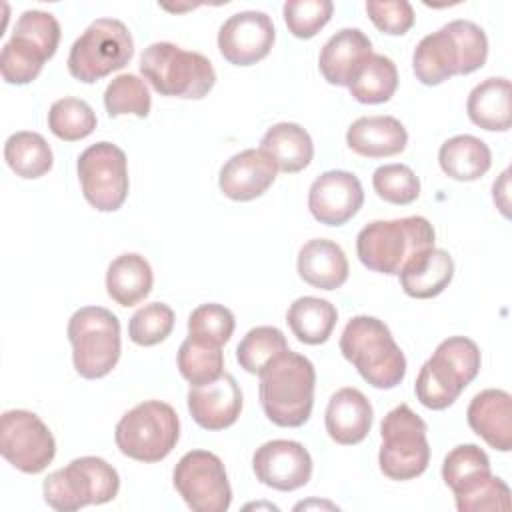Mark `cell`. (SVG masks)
<instances>
[{
    "label": "cell",
    "instance_id": "cell-44",
    "mask_svg": "<svg viewBox=\"0 0 512 512\" xmlns=\"http://www.w3.org/2000/svg\"><path fill=\"white\" fill-rule=\"evenodd\" d=\"M12 34L34 42L48 56V60L56 54V48L60 44V24L54 14L44 10L22 12L16 20Z\"/></svg>",
    "mask_w": 512,
    "mask_h": 512
},
{
    "label": "cell",
    "instance_id": "cell-47",
    "mask_svg": "<svg viewBox=\"0 0 512 512\" xmlns=\"http://www.w3.org/2000/svg\"><path fill=\"white\" fill-rule=\"evenodd\" d=\"M508 176L510 172L504 170L492 186V198L504 216H508Z\"/></svg>",
    "mask_w": 512,
    "mask_h": 512
},
{
    "label": "cell",
    "instance_id": "cell-25",
    "mask_svg": "<svg viewBox=\"0 0 512 512\" xmlns=\"http://www.w3.org/2000/svg\"><path fill=\"white\" fill-rule=\"evenodd\" d=\"M398 276L408 296L418 300L434 298L452 282L454 260L442 248H428L410 258Z\"/></svg>",
    "mask_w": 512,
    "mask_h": 512
},
{
    "label": "cell",
    "instance_id": "cell-43",
    "mask_svg": "<svg viewBox=\"0 0 512 512\" xmlns=\"http://www.w3.org/2000/svg\"><path fill=\"white\" fill-rule=\"evenodd\" d=\"M284 22L296 38L316 36L332 18L334 4L330 0H288L282 6Z\"/></svg>",
    "mask_w": 512,
    "mask_h": 512
},
{
    "label": "cell",
    "instance_id": "cell-24",
    "mask_svg": "<svg viewBox=\"0 0 512 512\" xmlns=\"http://www.w3.org/2000/svg\"><path fill=\"white\" fill-rule=\"evenodd\" d=\"M300 278L320 290H336L348 280V258L344 250L326 238L308 240L298 252Z\"/></svg>",
    "mask_w": 512,
    "mask_h": 512
},
{
    "label": "cell",
    "instance_id": "cell-38",
    "mask_svg": "<svg viewBox=\"0 0 512 512\" xmlns=\"http://www.w3.org/2000/svg\"><path fill=\"white\" fill-rule=\"evenodd\" d=\"M104 106L110 118H118L122 114H134L138 118H146L150 114V92L142 78L136 74H120L112 78V82L104 90Z\"/></svg>",
    "mask_w": 512,
    "mask_h": 512
},
{
    "label": "cell",
    "instance_id": "cell-16",
    "mask_svg": "<svg viewBox=\"0 0 512 512\" xmlns=\"http://www.w3.org/2000/svg\"><path fill=\"white\" fill-rule=\"evenodd\" d=\"M364 204V190L348 170H328L320 174L308 190L310 214L326 226H342L358 214Z\"/></svg>",
    "mask_w": 512,
    "mask_h": 512
},
{
    "label": "cell",
    "instance_id": "cell-12",
    "mask_svg": "<svg viewBox=\"0 0 512 512\" xmlns=\"http://www.w3.org/2000/svg\"><path fill=\"white\" fill-rule=\"evenodd\" d=\"M176 492L194 512H226L232 488L222 460L208 450L186 452L172 472Z\"/></svg>",
    "mask_w": 512,
    "mask_h": 512
},
{
    "label": "cell",
    "instance_id": "cell-28",
    "mask_svg": "<svg viewBox=\"0 0 512 512\" xmlns=\"http://www.w3.org/2000/svg\"><path fill=\"white\" fill-rule=\"evenodd\" d=\"M438 162L448 178L474 182L490 170L492 152L484 140L472 134H458L440 146Z\"/></svg>",
    "mask_w": 512,
    "mask_h": 512
},
{
    "label": "cell",
    "instance_id": "cell-14",
    "mask_svg": "<svg viewBox=\"0 0 512 512\" xmlns=\"http://www.w3.org/2000/svg\"><path fill=\"white\" fill-rule=\"evenodd\" d=\"M272 18L260 10L232 14L218 30V50L234 66H252L266 58L274 46Z\"/></svg>",
    "mask_w": 512,
    "mask_h": 512
},
{
    "label": "cell",
    "instance_id": "cell-19",
    "mask_svg": "<svg viewBox=\"0 0 512 512\" xmlns=\"http://www.w3.org/2000/svg\"><path fill=\"white\" fill-rule=\"evenodd\" d=\"M468 426L490 448L512 450V396L506 390L488 388L478 392L466 410Z\"/></svg>",
    "mask_w": 512,
    "mask_h": 512
},
{
    "label": "cell",
    "instance_id": "cell-22",
    "mask_svg": "<svg viewBox=\"0 0 512 512\" xmlns=\"http://www.w3.org/2000/svg\"><path fill=\"white\" fill-rule=\"evenodd\" d=\"M408 132L394 116H362L346 132V144L364 158H388L406 148Z\"/></svg>",
    "mask_w": 512,
    "mask_h": 512
},
{
    "label": "cell",
    "instance_id": "cell-27",
    "mask_svg": "<svg viewBox=\"0 0 512 512\" xmlns=\"http://www.w3.org/2000/svg\"><path fill=\"white\" fill-rule=\"evenodd\" d=\"M466 112L472 124L488 132H506L512 124L510 80L502 76L486 78L468 94Z\"/></svg>",
    "mask_w": 512,
    "mask_h": 512
},
{
    "label": "cell",
    "instance_id": "cell-18",
    "mask_svg": "<svg viewBox=\"0 0 512 512\" xmlns=\"http://www.w3.org/2000/svg\"><path fill=\"white\" fill-rule=\"evenodd\" d=\"M278 166L260 148H246L224 162L218 174L222 194L234 202H248L262 196L276 180Z\"/></svg>",
    "mask_w": 512,
    "mask_h": 512
},
{
    "label": "cell",
    "instance_id": "cell-32",
    "mask_svg": "<svg viewBox=\"0 0 512 512\" xmlns=\"http://www.w3.org/2000/svg\"><path fill=\"white\" fill-rule=\"evenodd\" d=\"M398 88L396 64L384 54H370L362 64L348 90L354 100L362 104L388 102Z\"/></svg>",
    "mask_w": 512,
    "mask_h": 512
},
{
    "label": "cell",
    "instance_id": "cell-2",
    "mask_svg": "<svg viewBox=\"0 0 512 512\" xmlns=\"http://www.w3.org/2000/svg\"><path fill=\"white\" fill-rule=\"evenodd\" d=\"M342 356L374 388L390 390L406 376V356L390 328L374 316H354L340 336Z\"/></svg>",
    "mask_w": 512,
    "mask_h": 512
},
{
    "label": "cell",
    "instance_id": "cell-1",
    "mask_svg": "<svg viewBox=\"0 0 512 512\" xmlns=\"http://www.w3.org/2000/svg\"><path fill=\"white\" fill-rule=\"evenodd\" d=\"M314 386V364L286 350L260 374V404L266 418L282 428L302 426L312 414Z\"/></svg>",
    "mask_w": 512,
    "mask_h": 512
},
{
    "label": "cell",
    "instance_id": "cell-34",
    "mask_svg": "<svg viewBox=\"0 0 512 512\" xmlns=\"http://www.w3.org/2000/svg\"><path fill=\"white\" fill-rule=\"evenodd\" d=\"M178 370L182 378L190 382V386L216 380L224 372L222 346L188 336L178 348Z\"/></svg>",
    "mask_w": 512,
    "mask_h": 512
},
{
    "label": "cell",
    "instance_id": "cell-20",
    "mask_svg": "<svg viewBox=\"0 0 512 512\" xmlns=\"http://www.w3.org/2000/svg\"><path fill=\"white\" fill-rule=\"evenodd\" d=\"M374 422V410L370 400L352 386L340 388L332 394L324 414V426L328 436L342 446L362 442Z\"/></svg>",
    "mask_w": 512,
    "mask_h": 512
},
{
    "label": "cell",
    "instance_id": "cell-8",
    "mask_svg": "<svg viewBox=\"0 0 512 512\" xmlns=\"http://www.w3.org/2000/svg\"><path fill=\"white\" fill-rule=\"evenodd\" d=\"M72 362L82 378L96 380L112 372L120 358V322L102 306H84L68 320Z\"/></svg>",
    "mask_w": 512,
    "mask_h": 512
},
{
    "label": "cell",
    "instance_id": "cell-46",
    "mask_svg": "<svg viewBox=\"0 0 512 512\" xmlns=\"http://www.w3.org/2000/svg\"><path fill=\"white\" fill-rule=\"evenodd\" d=\"M366 12L372 24L390 36H402L414 26V8L406 0L366 2Z\"/></svg>",
    "mask_w": 512,
    "mask_h": 512
},
{
    "label": "cell",
    "instance_id": "cell-3",
    "mask_svg": "<svg viewBox=\"0 0 512 512\" xmlns=\"http://www.w3.org/2000/svg\"><path fill=\"white\" fill-rule=\"evenodd\" d=\"M434 228L424 216L374 220L356 236L358 260L372 272L400 274L416 254L434 248Z\"/></svg>",
    "mask_w": 512,
    "mask_h": 512
},
{
    "label": "cell",
    "instance_id": "cell-39",
    "mask_svg": "<svg viewBox=\"0 0 512 512\" xmlns=\"http://www.w3.org/2000/svg\"><path fill=\"white\" fill-rule=\"evenodd\" d=\"M174 310L164 302L144 304L128 322V336L138 346H156L164 342L174 328Z\"/></svg>",
    "mask_w": 512,
    "mask_h": 512
},
{
    "label": "cell",
    "instance_id": "cell-17",
    "mask_svg": "<svg viewBox=\"0 0 512 512\" xmlns=\"http://www.w3.org/2000/svg\"><path fill=\"white\" fill-rule=\"evenodd\" d=\"M186 400L192 420L204 430H224L242 412V390L228 372H222L208 384L190 386Z\"/></svg>",
    "mask_w": 512,
    "mask_h": 512
},
{
    "label": "cell",
    "instance_id": "cell-9",
    "mask_svg": "<svg viewBox=\"0 0 512 512\" xmlns=\"http://www.w3.org/2000/svg\"><path fill=\"white\" fill-rule=\"evenodd\" d=\"M132 54L134 40L128 26L116 18H98L74 40L66 64L72 78L92 84L124 68Z\"/></svg>",
    "mask_w": 512,
    "mask_h": 512
},
{
    "label": "cell",
    "instance_id": "cell-35",
    "mask_svg": "<svg viewBox=\"0 0 512 512\" xmlns=\"http://www.w3.org/2000/svg\"><path fill=\"white\" fill-rule=\"evenodd\" d=\"M48 56L30 40L12 34L10 40L2 46L0 54V72L8 84H28L38 78Z\"/></svg>",
    "mask_w": 512,
    "mask_h": 512
},
{
    "label": "cell",
    "instance_id": "cell-23",
    "mask_svg": "<svg viewBox=\"0 0 512 512\" xmlns=\"http://www.w3.org/2000/svg\"><path fill=\"white\" fill-rule=\"evenodd\" d=\"M412 70L426 86H438L444 80L462 74L460 48L446 26L418 42L412 54Z\"/></svg>",
    "mask_w": 512,
    "mask_h": 512
},
{
    "label": "cell",
    "instance_id": "cell-40",
    "mask_svg": "<svg viewBox=\"0 0 512 512\" xmlns=\"http://www.w3.org/2000/svg\"><path fill=\"white\" fill-rule=\"evenodd\" d=\"M374 192L390 204L406 206L420 196V180L406 164H384L372 174Z\"/></svg>",
    "mask_w": 512,
    "mask_h": 512
},
{
    "label": "cell",
    "instance_id": "cell-7",
    "mask_svg": "<svg viewBox=\"0 0 512 512\" xmlns=\"http://www.w3.org/2000/svg\"><path fill=\"white\" fill-rule=\"evenodd\" d=\"M180 438L176 410L162 400H144L128 410L116 424L118 450L138 462H160Z\"/></svg>",
    "mask_w": 512,
    "mask_h": 512
},
{
    "label": "cell",
    "instance_id": "cell-4",
    "mask_svg": "<svg viewBox=\"0 0 512 512\" xmlns=\"http://www.w3.org/2000/svg\"><path fill=\"white\" fill-rule=\"evenodd\" d=\"M480 362V348L474 340L466 336L442 340L418 372L414 384L416 398L430 410L452 406L460 392L478 376Z\"/></svg>",
    "mask_w": 512,
    "mask_h": 512
},
{
    "label": "cell",
    "instance_id": "cell-13",
    "mask_svg": "<svg viewBox=\"0 0 512 512\" xmlns=\"http://www.w3.org/2000/svg\"><path fill=\"white\" fill-rule=\"evenodd\" d=\"M0 452L24 474H40L56 454L50 428L30 410H6L0 418Z\"/></svg>",
    "mask_w": 512,
    "mask_h": 512
},
{
    "label": "cell",
    "instance_id": "cell-11",
    "mask_svg": "<svg viewBox=\"0 0 512 512\" xmlns=\"http://www.w3.org/2000/svg\"><path fill=\"white\" fill-rule=\"evenodd\" d=\"M82 194L100 212L118 210L128 196V160L112 142L88 146L76 162Z\"/></svg>",
    "mask_w": 512,
    "mask_h": 512
},
{
    "label": "cell",
    "instance_id": "cell-10",
    "mask_svg": "<svg viewBox=\"0 0 512 512\" xmlns=\"http://www.w3.org/2000/svg\"><path fill=\"white\" fill-rule=\"evenodd\" d=\"M426 432V422L408 404L392 408L380 424L378 464L382 474L400 482L420 476L430 462Z\"/></svg>",
    "mask_w": 512,
    "mask_h": 512
},
{
    "label": "cell",
    "instance_id": "cell-42",
    "mask_svg": "<svg viewBox=\"0 0 512 512\" xmlns=\"http://www.w3.org/2000/svg\"><path fill=\"white\" fill-rule=\"evenodd\" d=\"M234 326V314L216 302L202 304L188 316V336L216 346H222L230 340Z\"/></svg>",
    "mask_w": 512,
    "mask_h": 512
},
{
    "label": "cell",
    "instance_id": "cell-33",
    "mask_svg": "<svg viewBox=\"0 0 512 512\" xmlns=\"http://www.w3.org/2000/svg\"><path fill=\"white\" fill-rule=\"evenodd\" d=\"M288 348L286 336L276 326H256L236 346V360L248 374H262Z\"/></svg>",
    "mask_w": 512,
    "mask_h": 512
},
{
    "label": "cell",
    "instance_id": "cell-21",
    "mask_svg": "<svg viewBox=\"0 0 512 512\" xmlns=\"http://www.w3.org/2000/svg\"><path fill=\"white\" fill-rule=\"evenodd\" d=\"M370 54L372 42L360 28H342L322 46L318 68L328 84L350 86Z\"/></svg>",
    "mask_w": 512,
    "mask_h": 512
},
{
    "label": "cell",
    "instance_id": "cell-5",
    "mask_svg": "<svg viewBox=\"0 0 512 512\" xmlns=\"http://www.w3.org/2000/svg\"><path fill=\"white\" fill-rule=\"evenodd\" d=\"M140 72L162 96L200 100L216 84L214 66L204 54L172 42H154L144 48Z\"/></svg>",
    "mask_w": 512,
    "mask_h": 512
},
{
    "label": "cell",
    "instance_id": "cell-26",
    "mask_svg": "<svg viewBox=\"0 0 512 512\" xmlns=\"http://www.w3.org/2000/svg\"><path fill=\"white\" fill-rule=\"evenodd\" d=\"M260 150L286 174L304 170L314 158L312 138L296 122H278L270 126L260 140Z\"/></svg>",
    "mask_w": 512,
    "mask_h": 512
},
{
    "label": "cell",
    "instance_id": "cell-45",
    "mask_svg": "<svg viewBox=\"0 0 512 512\" xmlns=\"http://www.w3.org/2000/svg\"><path fill=\"white\" fill-rule=\"evenodd\" d=\"M446 28L452 32V36L460 48L462 74H472L478 68H482L488 58L486 32L470 20H452L446 24Z\"/></svg>",
    "mask_w": 512,
    "mask_h": 512
},
{
    "label": "cell",
    "instance_id": "cell-41",
    "mask_svg": "<svg viewBox=\"0 0 512 512\" xmlns=\"http://www.w3.org/2000/svg\"><path fill=\"white\" fill-rule=\"evenodd\" d=\"M454 498H456V508L460 512H486V510L508 512L510 510V488L502 478L494 474H488L476 480L468 488L456 492Z\"/></svg>",
    "mask_w": 512,
    "mask_h": 512
},
{
    "label": "cell",
    "instance_id": "cell-15",
    "mask_svg": "<svg viewBox=\"0 0 512 512\" xmlns=\"http://www.w3.org/2000/svg\"><path fill=\"white\" fill-rule=\"evenodd\" d=\"M252 470L264 486L290 492L306 486L312 478V456L296 440H270L256 448Z\"/></svg>",
    "mask_w": 512,
    "mask_h": 512
},
{
    "label": "cell",
    "instance_id": "cell-36",
    "mask_svg": "<svg viewBox=\"0 0 512 512\" xmlns=\"http://www.w3.org/2000/svg\"><path fill=\"white\" fill-rule=\"evenodd\" d=\"M48 128L56 138L76 142L94 132L96 114L86 100L64 96L50 106Z\"/></svg>",
    "mask_w": 512,
    "mask_h": 512
},
{
    "label": "cell",
    "instance_id": "cell-31",
    "mask_svg": "<svg viewBox=\"0 0 512 512\" xmlns=\"http://www.w3.org/2000/svg\"><path fill=\"white\" fill-rule=\"evenodd\" d=\"M4 160L16 176L26 180L44 176L54 164L50 144L42 134L30 130H20L8 136L4 144Z\"/></svg>",
    "mask_w": 512,
    "mask_h": 512
},
{
    "label": "cell",
    "instance_id": "cell-37",
    "mask_svg": "<svg viewBox=\"0 0 512 512\" xmlns=\"http://www.w3.org/2000/svg\"><path fill=\"white\" fill-rule=\"evenodd\" d=\"M488 474H492L490 460L476 444H460L452 448L442 464V478L454 494Z\"/></svg>",
    "mask_w": 512,
    "mask_h": 512
},
{
    "label": "cell",
    "instance_id": "cell-6",
    "mask_svg": "<svg viewBox=\"0 0 512 512\" xmlns=\"http://www.w3.org/2000/svg\"><path fill=\"white\" fill-rule=\"evenodd\" d=\"M120 476L112 464L98 456L74 458L54 470L42 484L44 502L60 512H74L88 504H106L116 498Z\"/></svg>",
    "mask_w": 512,
    "mask_h": 512
},
{
    "label": "cell",
    "instance_id": "cell-30",
    "mask_svg": "<svg viewBox=\"0 0 512 512\" xmlns=\"http://www.w3.org/2000/svg\"><path fill=\"white\" fill-rule=\"evenodd\" d=\"M286 322L300 342L316 346L324 344L332 336V330L338 322V312L334 304L324 298L302 296L290 304Z\"/></svg>",
    "mask_w": 512,
    "mask_h": 512
},
{
    "label": "cell",
    "instance_id": "cell-29",
    "mask_svg": "<svg viewBox=\"0 0 512 512\" xmlns=\"http://www.w3.org/2000/svg\"><path fill=\"white\" fill-rule=\"evenodd\" d=\"M154 274L148 260L136 252L116 256L106 270V292L120 306L142 302L152 290Z\"/></svg>",
    "mask_w": 512,
    "mask_h": 512
}]
</instances>
